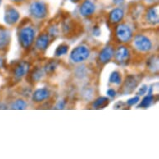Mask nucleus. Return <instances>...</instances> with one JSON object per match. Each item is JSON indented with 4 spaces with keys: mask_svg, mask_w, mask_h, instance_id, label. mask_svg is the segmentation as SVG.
Returning <instances> with one entry per match:
<instances>
[{
    "mask_svg": "<svg viewBox=\"0 0 159 159\" xmlns=\"http://www.w3.org/2000/svg\"><path fill=\"white\" fill-rule=\"evenodd\" d=\"M1 2H2V0H0V3H1Z\"/></svg>",
    "mask_w": 159,
    "mask_h": 159,
    "instance_id": "72a5a7b5",
    "label": "nucleus"
},
{
    "mask_svg": "<svg viewBox=\"0 0 159 159\" xmlns=\"http://www.w3.org/2000/svg\"><path fill=\"white\" fill-rule=\"evenodd\" d=\"M148 67L150 69H152V71H154V69H156V70L158 69V58H157V57L156 58L152 57L149 59Z\"/></svg>",
    "mask_w": 159,
    "mask_h": 159,
    "instance_id": "4be33fe9",
    "label": "nucleus"
},
{
    "mask_svg": "<svg viewBox=\"0 0 159 159\" xmlns=\"http://www.w3.org/2000/svg\"><path fill=\"white\" fill-rule=\"evenodd\" d=\"M139 100H140V98H139V97L138 96L133 97L132 98L128 99V102H127V104H128L129 106H133V105H135L136 103H138V102H139Z\"/></svg>",
    "mask_w": 159,
    "mask_h": 159,
    "instance_id": "393cba45",
    "label": "nucleus"
},
{
    "mask_svg": "<svg viewBox=\"0 0 159 159\" xmlns=\"http://www.w3.org/2000/svg\"><path fill=\"white\" fill-rule=\"evenodd\" d=\"M35 38V30L32 27L25 26L18 33V41L24 48L27 49L31 47Z\"/></svg>",
    "mask_w": 159,
    "mask_h": 159,
    "instance_id": "f257e3e1",
    "label": "nucleus"
},
{
    "mask_svg": "<svg viewBox=\"0 0 159 159\" xmlns=\"http://www.w3.org/2000/svg\"><path fill=\"white\" fill-rule=\"evenodd\" d=\"M11 1H13L14 3H21V2H24V0H11Z\"/></svg>",
    "mask_w": 159,
    "mask_h": 159,
    "instance_id": "2f4dec72",
    "label": "nucleus"
},
{
    "mask_svg": "<svg viewBox=\"0 0 159 159\" xmlns=\"http://www.w3.org/2000/svg\"><path fill=\"white\" fill-rule=\"evenodd\" d=\"M50 96V91L46 88L37 89L33 94V100L35 102H41L48 99Z\"/></svg>",
    "mask_w": 159,
    "mask_h": 159,
    "instance_id": "9b49d317",
    "label": "nucleus"
},
{
    "mask_svg": "<svg viewBox=\"0 0 159 159\" xmlns=\"http://www.w3.org/2000/svg\"><path fill=\"white\" fill-rule=\"evenodd\" d=\"M124 17V12L122 8H114L109 13V21L112 24H118L123 20Z\"/></svg>",
    "mask_w": 159,
    "mask_h": 159,
    "instance_id": "ddd939ff",
    "label": "nucleus"
},
{
    "mask_svg": "<svg viewBox=\"0 0 159 159\" xmlns=\"http://www.w3.org/2000/svg\"><path fill=\"white\" fill-rule=\"evenodd\" d=\"M72 3H78V2H80L81 0H70Z\"/></svg>",
    "mask_w": 159,
    "mask_h": 159,
    "instance_id": "473e14b6",
    "label": "nucleus"
},
{
    "mask_svg": "<svg viewBox=\"0 0 159 159\" xmlns=\"http://www.w3.org/2000/svg\"><path fill=\"white\" fill-rule=\"evenodd\" d=\"M115 34L117 40L122 43H128L133 39V31L130 27L125 24H118L116 28Z\"/></svg>",
    "mask_w": 159,
    "mask_h": 159,
    "instance_id": "39448f33",
    "label": "nucleus"
},
{
    "mask_svg": "<svg viewBox=\"0 0 159 159\" xmlns=\"http://www.w3.org/2000/svg\"><path fill=\"white\" fill-rule=\"evenodd\" d=\"M43 72L41 69L37 68L36 70L34 72V73H33V79L36 82L39 81V80H40L43 78Z\"/></svg>",
    "mask_w": 159,
    "mask_h": 159,
    "instance_id": "5701e85b",
    "label": "nucleus"
},
{
    "mask_svg": "<svg viewBox=\"0 0 159 159\" xmlns=\"http://www.w3.org/2000/svg\"><path fill=\"white\" fill-rule=\"evenodd\" d=\"M30 69V64L26 61H22L18 63L14 69V77L17 79H21L27 75Z\"/></svg>",
    "mask_w": 159,
    "mask_h": 159,
    "instance_id": "423d86ee",
    "label": "nucleus"
},
{
    "mask_svg": "<svg viewBox=\"0 0 159 159\" xmlns=\"http://www.w3.org/2000/svg\"><path fill=\"white\" fill-rule=\"evenodd\" d=\"M95 5L90 0H84L80 7V13L84 17H90L95 12Z\"/></svg>",
    "mask_w": 159,
    "mask_h": 159,
    "instance_id": "9d476101",
    "label": "nucleus"
},
{
    "mask_svg": "<svg viewBox=\"0 0 159 159\" xmlns=\"http://www.w3.org/2000/svg\"><path fill=\"white\" fill-rule=\"evenodd\" d=\"M109 83L116 85H119L122 83V76L117 71H114L111 73L109 78Z\"/></svg>",
    "mask_w": 159,
    "mask_h": 159,
    "instance_id": "6ab92c4d",
    "label": "nucleus"
},
{
    "mask_svg": "<svg viewBox=\"0 0 159 159\" xmlns=\"http://www.w3.org/2000/svg\"><path fill=\"white\" fill-rule=\"evenodd\" d=\"M11 107L13 109H25L27 107V102L23 99H18L13 102Z\"/></svg>",
    "mask_w": 159,
    "mask_h": 159,
    "instance_id": "aec40b11",
    "label": "nucleus"
},
{
    "mask_svg": "<svg viewBox=\"0 0 159 159\" xmlns=\"http://www.w3.org/2000/svg\"><path fill=\"white\" fill-rule=\"evenodd\" d=\"M114 55V50L111 46H107L104 48H102V51L99 52L98 60L101 63H108Z\"/></svg>",
    "mask_w": 159,
    "mask_h": 159,
    "instance_id": "1a4fd4ad",
    "label": "nucleus"
},
{
    "mask_svg": "<svg viewBox=\"0 0 159 159\" xmlns=\"http://www.w3.org/2000/svg\"><path fill=\"white\" fill-rule=\"evenodd\" d=\"M123 2H124V0H113V3H114L115 4H117V5L123 3Z\"/></svg>",
    "mask_w": 159,
    "mask_h": 159,
    "instance_id": "c756f323",
    "label": "nucleus"
},
{
    "mask_svg": "<svg viewBox=\"0 0 159 159\" xmlns=\"http://www.w3.org/2000/svg\"><path fill=\"white\" fill-rule=\"evenodd\" d=\"M68 51V46L66 44L59 45L55 51V55L57 57H60L63 55H65Z\"/></svg>",
    "mask_w": 159,
    "mask_h": 159,
    "instance_id": "412c9836",
    "label": "nucleus"
},
{
    "mask_svg": "<svg viewBox=\"0 0 159 159\" xmlns=\"http://www.w3.org/2000/svg\"><path fill=\"white\" fill-rule=\"evenodd\" d=\"M147 92H148V87H147L146 85H144V86H143L141 89H139L138 94V95H144Z\"/></svg>",
    "mask_w": 159,
    "mask_h": 159,
    "instance_id": "a878e982",
    "label": "nucleus"
},
{
    "mask_svg": "<svg viewBox=\"0 0 159 159\" xmlns=\"http://www.w3.org/2000/svg\"><path fill=\"white\" fill-rule=\"evenodd\" d=\"M152 101H153V95H152V89H149L148 94L146 97H144L143 99L142 100V102L140 103L139 107H145L146 108V107H149L152 104Z\"/></svg>",
    "mask_w": 159,
    "mask_h": 159,
    "instance_id": "a211bd4d",
    "label": "nucleus"
},
{
    "mask_svg": "<svg viewBox=\"0 0 159 159\" xmlns=\"http://www.w3.org/2000/svg\"><path fill=\"white\" fill-rule=\"evenodd\" d=\"M19 18H20L19 13L15 8H9L6 10L5 15H4V21L8 25H13L16 23H18Z\"/></svg>",
    "mask_w": 159,
    "mask_h": 159,
    "instance_id": "0eeeda50",
    "label": "nucleus"
},
{
    "mask_svg": "<svg viewBox=\"0 0 159 159\" xmlns=\"http://www.w3.org/2000/svg\"><path fill=\"white\" fill-rule=\"evenodd\" d=\"M137 84H138V82L136 81L135 78L133 76H129V77L126 78L125 84H124V89L127 90V92L133 91V89H135Z\"/></svg>",
    "mask_w": 159,
    "mask_h": 159,
    "instance_id": "dca6fc26",
    "label": "nucleus"
},
{
    "mask_svg": "<svg viewBox=\"0 0 159 159\" xmlns=\"http://www.w3.org/2000/svg\"><path fill=\"white\" fill-rule=\"evenodd\" d=\"M108 102H109V100L107 98L100 97L94 101L93 106L94 108H102V107H106L108 104Z\"/></svg>",
    "mask_w": 159,
    "mask_h": 159,
    "instance_id": "f3484780",
    "label": "nucleus"
},
{
    "mask_svg": "<svg viewBox=\"0 0 159 159\" xmlns=\"http://www.w3.org/2000/svg\"><path fill=\"white\" fill-rule=\"evenodd\" d=\"M152 42L150 38L144 34H137L133 39V47L140 52H148L152 48Z\"/></svg>",
    "mask_w": 159,
    "mask_h": 159,
    "instance_id": "f03ea898",
    "label": "nucleus"
},
{
    "mask_svg": "<svg viewBox=\"0 0 159 159\" xmlns=\"http://www.w3.org/2000/svg\"><path fill=\"white\" fill-rule=\"evenodd\" d=\"M147 20L149 24H153V25L158 24L159 18L157 8H152L148 9V13H147Z\"/></svg>",
    "mask_w": 159,
    "mask_h": 159,
    "instance_id": "4468645a",
    "label": "nucleus"
},
{
    "mask_svg": "<svg viewBox=\"0 0 159 159\" xmlns=\"http://www.w3.org/2000/svg\"><path fill=\"white\" fill-rule=\"evenodd\" d=\"M107 94L110 97V98H114V97L116 96V91H115L114 89H110L107 91Z\"/></svg>",
    "mask_w": 159,
    "mask_h": 159,
    "instance_id": "bb28decb",
    "label": "nucleus"
},
{
    "mask_svg": "<svg viewBox=\"0 0 159 159\" xmlns=\"http://www.w3.org/2000/svg\"><path fill=\"white\" fill-rule=\"evenodd\" d=\"M90 56V51L88 47L84 45H80L73 48L71 52L70 59L73 63H80L86 61Z\"/></svg>",
    "mask_w": 159,
    "mask_h": 159,
    "instance_id": "7ed1b4c3",
    "label": "nucleus"
},
{
    "mask_svg": "<svg viewBox=\"0 0 159 159\" xmlns=\"http://www.w3.org/2000/svg\"><path fill=\"white\" fill-rule=\"evenodd\" d=\"M100 34V30L98 27H95L93 29V35H99Z\"/></svg>",
    "mask_w": 159,
    "mask_h": 159,
    "instance_id": "cd10ccee",
    "label": "nucleus"
},
{
    "mask_svg": "<svg viewBox=\"0 0 159 159\" xmlns=\"http://www.w3.org/2000/svg\"><path fill=\"white\" fill-rule=\"evenodd\" d=\"M3 65V59H2V58L0 57V69L2 68Z\"/></svg>",
    "mask_w": 159,
    "mask_h": 159,
    "instance_id": "7c9ffc66",
    "label": "nucleus"
},
{
    "mask_svg": "<svg viewBox=\"0 0 159 159\" xmlns=\"http://www.w3.org/2000/svg\"><path fill=\"white\" fill-rule=\"evenodd\" d=\"M56 68H57V63L52 62V63H49L47 66H46L45 71H46L47 73H52V72H53V71L56 69Z\"/></svg>",
    "mask_w": 159,
    "mask_h": 159,
    "instance_id": "b1692460",
    "label": "nucleus"
},
{
    "mask_svg": "<svg viewBox=\"0 0 159 159\" xmlns=\"http://www.w3.org/2000/svg\"><path fill=\"white\" fill-rule=\"evenodd\" d=\"M10 40V34L5 29H0V49L7 47Z\"/></svg>",
    "mask_w": 159,
    "mask_h": 159,
    "instance_id": "2eb2a0df",
    "label": "nucleus"
},
{
    "mask_svg": "<svg viewBox=\"0 0 159 159\" xmlns=\"http://www.w3.org/2000/svg\"><path fill=\"white\" fill-rule=\"evenodd\" d=\"M49 44V36L48 34H42L37 38L35 45L36 48L40 51H45Z\"/></svg>",
    "mask_w": 159,
    "mask_h": 159,
    "instance_id": "f8f14e48",
    "label": "nucleus"
},
{
    "mask_svg": "<svg viewBox=\"0 0 159 159\" xmlns=\"http://www.w3.org/2000/svg\"><path fill=\"white\" fill-rule=\"evenodd\" d=\"M113 56H115V59L117 62L124 63L129 58V50L125 46H119L116 50V52H114Z\"/></svg>",
    "mask_w": 159,
    "mask_h": 159,
    "instance_id": "6e6552de",
    "label": "nucleus"
},
{
    "mask_svg": "<svg viewBox=\"0 0 159 159\" xmlns=\"http://www.w3.org/2000/svg\"><path fill=\"white\" fill-rule=\"evenodd\" d=\"M64 107V102H58V104L57 105V108H63Z\"/></svg>",
    "mask_w": 159,
    "mask_h": 159,
    "instance_id": "c85d7f7f",
    "label": "nucleus"
},
{
    "mask_svg": "<svg viewBox=\"0 0 159 159\" xmlns=\"http://www.w3.org/2000/svg\"><path fill=\"white\" fill-rule=\"evenodd\" d=\"M29 12L34 18L43 19L48 15V6L43 1H35L31 3L29 7Z\"/></svg>",
    "mask_w": 159,
    "mask_h": 159,
    "instance_id": "20e7f679",
    "label": "nucleus"
}]
</instances>
